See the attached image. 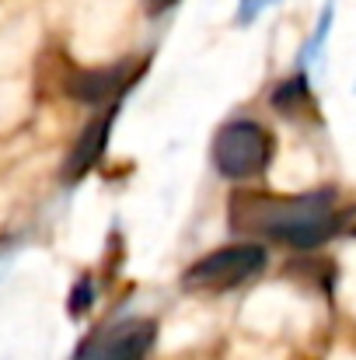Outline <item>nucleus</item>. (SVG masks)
Masks as SVG:
<instances>
[{
	"label": "nucleus",
	"mask_w": 356,
	"mask_h": 360,
	"mask_svg": "<svg viewBox=\"0 0 356 360\" xmlns=\"http://www.w3.org/2000/svg\"><path fill=\"white\" fill-rule=\"evenodd\" d=\"M154 322L147 319H126L119 326L102 329L98 336H91L77 360H143L154 347Z\"/></svg>",
	"instance_id": "4"
},
{
	"label": "nucleus",
	"mask_w": 356,
	"mask_h": 360,
	"mask_svg": "<svg viewBox=\"0 0 356 360\" xmlns=\"http://www.w3.org/2000/svg\"><path fill=\"white\" fill-rule=\"evenodd\" d=\"M126 67H112V70H81L67 81V91L81 102H105L109 95H116L122 88Z\"/></svg>",
	"instance_id": "6"
},
{
	"label": "nucleus",
	"mask_w": 356,
	"mask_h": 360,
	"mask_svg": "<svg viewBox=\"0 0 356 360\" xmlns=\"http://www.w3.org/2000/svg\"><path fill=\"white\" fill-rule=\"evenodd\" d=\"M272 136L251 120H235L213 136V165L228 179H255L269 168Z\"/></svg>",
	"instance_id": "2"
},
{
	"label": "nucleus",
	"mask_w": 356,
	"mask_h": 360,
	"mask_svg": "<svg viewBox=\"0 0 356 360\" xmlns=\"http://www.w3.org/2000/svg\"><path fill=\"white\" fill-rule=\"evenodd\" d=\"M262 269H265V248L255 241H241V245H224L192 262L182 283L189 290H235L237 283L258 276Z\"/></svg>",
	"instance_id": "3"
},
{
	"label": "nucleus",
	"mask_w": 356,
	"mask_h": 360,
	"mask_svg": "<svg viewBox=\"0 0 356 360\" xmlns=\"http://www.w3.org/2000/svg\"><path fill=\"white\" fill-rule=\"evenodd\" d=\"M143 4H147V11H150V14H161V11H168L175 0H143Z\"/></svg>",
	"instance_id": "8"
},
{
	"label": "nucleus",
	"mask_w": 356,
	"mask_h": 360,
	"mask_svg": "<svg viewBox=\"0 0 356 360\" xmlns=\"http://www.w3.org/2000/svg\"><path fill=\"white\" fill-rule=\"evenodd\" d=\"M301 98H308V81L304 77H294L279 91H272V105L276 109H290V102H301Z\"/></svg>",
	"instance_id": "7"
},
{
	"label": "nucleus",
	"mask_w": 356,
	"mask_h": 360,
	"mask_svg": "<svg viewBox=\"0 0 356 360\" xmlns=\"http://www.w3.org/2000/svg\"><path fill=\"white\" fill-rule=\"evenodd\" d=\"M109 129H112V112L88 122V129L77 136V143H74V150H70V158H67V165H63V179L74 182V179H81L84 172L95 168V161L102 158V150H105V143H109Z\"/></svg>",
	"instance_id": "5"
},
{
	"label": "nucleus",
	"mask_w": 356,
	"mask_h": 360,
	"mask_svg": "<svg viewBox=\"0 0 356 360\" xmlns=\"http://www.w3.org/2000/svg\"><path fill=\"white\" fill-rule=\"evenodd\" d=\"M353 235H356V231H353Z\"/></svg>",
	"instance_id": "9"
},
{
	"label": "nucleus",
	"mask_w": 356,
	"mask_h": 360,
	"mask_svg": "<svg viewBox=\"0 0 356 360\" xmlns=\"http://www.w3.org/2000/svg\"><path fill=\"white\" fill-rule=\"evenodd\" d=\"M228 224L235 235H262L294 248H315L339 231L343 217L336 214L332 189H318L308 196L235 193L228 207Z\"/></svg>",
	"instance_id": "1"
}]
</instances>
